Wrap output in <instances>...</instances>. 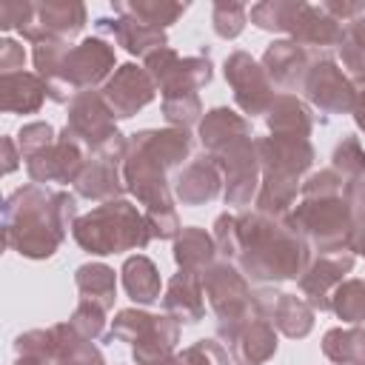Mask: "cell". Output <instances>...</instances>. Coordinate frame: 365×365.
Returning a JSON list of instances; mask_svg holds the SVG:
<instances>
[{
  "label": "cell",
  "mask_w": 365,
  "mask_h": 365,
  "mask_svg": "<svg viewBox=\"0 0 365 365\" xmlns=\"http://www.w3.org/2000/svg\"><path fill=\"white\" fill-rule=\"evenodd\" d=\"M17 143H20V154H23V160H31L34 154L46 151V148L54 143V128H51L48 123H29V125L20 128Z\"/></svg>",
  "instance_id": "cell-41"
},
{
  "label": "cell",
  "mask_w": 365,
  "mask_h": 365,
  "mask_svg": "<svg viewBox=\"0 0 365 365\" xmlns=\"http://www.w3.org/2000/svg\"><path fill=\"white\" fill-rule=\"evenodd\" d=\"M114 68V48L103 37H86L80 46H71L57 77L46 83L48 97L54 103L74 100L80 91H91V86L103 83Z\"/></svg>",
  "instance_id": "cell-5"
},
{
  "label": "cell",
  "mask_w": 365,
  "mask_h": 365,
  "mask_svg": "<svg viewBox=\"0 0 365 365\" xmlns=\"http://www.w3.org/2000/svg\"><path fill=\"white\" fill-rule=\"evenodd\" d=\"M80 248L88 254H117L128 248H145L151 234V225L145 214H140L125 200H108L91 214L80 217L71 228Z\"/></svg>",
  "instance_id": "cell-4"
},
{
  "label": "cell",
  "mask_w": 365,
  "mask_h": 365,
  "mask_svg": "<svg viewBox=\"0 0 365 365\" xmlns=\"http://www.w3.org/2000/svg\"><path fill=\"white\" fill-rule=\"evenodd\" d=\"M97 31L103 37H111L114 43H120L125 51L137 54V57H148L151 51L163 48L165 46V31L163 29H154L131 14H114V17H97L94 20Z\"/></svg>",
  "instance_id": "cell-18"
},
{
  "label": "cell",
  "mask_w": 365,
  "mask_h": 365,
  "mask_svg": "<svg viewBox=\"0 0 365 365\" xmlns=\"http://www.w3.org/2000/svg\"><path fill=\"white\" fill-rule=\"evenodd\" d=\"M143 68L160 86L163 97H168V94H188V91L197 94V88L211 83L208 51H202L200 57H180L174 48L163 46V48H157V51H151L145 57Z\"/></svg>",
  "instance_id": "cell-8"
},
{
  "label": "cell",
  "mask_w": 365,
  "mask_h": 365,
  "mask_svg": "<svg viewBox=\"0 0 365 365\" xmlns=\"http://www.w3.org/2000/svg\"><path fill=\"white\" fill-rule=\"evenodd\" d=\"M311 51L302 48L294 40H277L265 48L262 57V68L271 77V83H277L285 91H294L305 83L308 71H311Z\"/></svg>",
  "instance_id": "cell-19"
},
{
  "label": "cell",
  "mask_w": 365,
  "mask_h": 365,
  "mask_svg": "<svg viewBox=\"0 0 365 365\" xmlns=\"http://www.w3.org/2000/svg\"><path fill=\"white\" fill-rule=\"evenodd\" d=\"M211 23H214V31L222 40H234V37L242 34V29L248 23V9L242 3H214Z\"/></svg>",
  "instance_id": "cell-38"
},
{
  "label": "cell",
  "mask_w": 365,
  "mask_h": 365,
  "mask_svg": "<svg viewBox=\"0 0 365 365\" xmlns=\"http://www.w3.org/2000/svg\"><path fill=\"white\" fill-rule=\"evenodd\" d=\"M302 88H305L308 100L314 106H319L325 114H348V111H354L356 88L331 57H317L314 60Z\"/></svg>",
  "instance_id": "cell-12"
},
{
  "label": "cell",
  "mask_w": 365,
  "mask_h": 365,
  "mask_svg": "<svg viewBox=\"0 0 365 365\" xmlns=\"http://www.w3.org/2000/svg\"><path fill=\"white\" fill-rule=\"evenodd\" d=\"M334 20H339V23H351V20H356V17H362L365 14V3H334V0H328V3H319Z\"/></svg>",
  "instance_id": "cell-47"
},
{
  "label": "cell",
  "mask_w": 365,
  "mask_h": 365,
  "mask_svg": "<svg viewBox=\"0 0 365 365\" xmlns=\"http://www.w3.org/2000/svg\"><path fill=\"white\" fill-rule=\"evenodd\" d=\"M17 365H57L48 354H20Z\"/></svg>",
  "instance_id": "cell-49"
},
{
  "label": "cell",
  "mask_w": 365,
  "mask_h": 365,
  "mask_svg": "<svg viewBox=\"0 0 365 365\" xmlns=\"http://www.w3.org/2000/svg\"><path fill=\"white\" fill-rule=\"evenodd\" d=\"M217 334L231 345L237 365H262L277 351V334L268 319H251L237 328H217Z\"/></svg>",
  "instance_id": "cell-17"
},
{
  "label": "cell",
  "mask_w": 365,
  "mask_h": 365,
  "mask_svg": "<svg viewBox=\"0 0 365 365\" xmlns=\"http://www.w3.org/2000/svg\"><path fill=\"white\" fill-rule=\"evenodd\" d=\"M262 188L257 194V211L279 217L297 197L299 177L314 163V148L302 137H265L257 140Z\"/></svg>",
  "instance_id": "cell-3"
},
{
  "label": "cell",
  "mask_w": 365,
  "mask_h": 365,
  "mask_svg": "<svg viewBox=\"0 0 365 365\" xmlns=\"http://www.w3.org/2000/svg\"><path fill=\"white\" fill-rule=\"evenodd\" d=\"M291 225L311 240L319 254L325 251H342L348 248L351 231H354V217L351 205L342 197H317V200H302L297 211L291 214Z\"/></svg>",
  "instance_id": "cell-6"
},
{
  "label": "cell",
  "mask_w": 365,
  "mask_h": 365,
  "mask_svg": "<svg viewBox=\"0 0 365 365\" xmlns=\"http://www.w3.org/2000/svg\"><path fill=\"white\" fill-rule=\"evenodd\" d=\"M302 9H305L302 0H265V3L251 6V9H248V17H251V23H254L257 29L294 34Z\"/></svg>",
  "instance_id": "cell-31"
},
{
  "label": "cell",
  "mask_w": 365,
  "mask_h": 365,
  "mask_svg": "<svg viewBox=\"0 0 365 365\" xmlns=\"http://www.w3.org/2000/svg\"><path fill=\"white\" fill-rule=\"evenodd\" d=\"M86 26V6L77 0H46L34 3V20L20 31L29 43L43 40H63L68 43L80 29Z\"/></svg>",
  "instance_id": "cell-14"
},
{
  "label": "cell",
  "mask_w": 365,
  "mask_h": 365,
  "mask_svg": "<svg viewBox=\"0 0 365 365\" xmlns=\"http://www.w3.org/2000/svg\"><path fill=\"white\" fill-rule=\"evenodd\" d=\"M26 168L34 182H77L86 168V145L74 140L68 128H63L57 143L26 160Z\"/></svg>",
  "instance_id": "cell-13"
},
{
  "label": "cell",
  "mask_w": 365,
  "mask_h": 365,
  "mask_svg": "<svg viewBox=\"0 0 365 365\" xmlns=\"http://www.w3.org/2000/svg\"><path fill=\"white\" fill-rule=\"evenodd\" d=\"M225 80L234 88V100L245 114H268L271 103L277 100L274 83L265 68L245 51H234L225 57Z\"/></svg>",
  "instance_id": "cell-9"
},
{
  "label": "cell",
  "mask_w": 365,
  "mask_h": 365,
  "mask_svg": "<svg viewBox=\"0 0 365 365\" xmlns=\"http://www.w3.org/2000/svg\"><path fill=\"white\" fill-rule=\"evenodd\" d=\"M351 265H354V251H348V248L319 254V257L305 268V274L299 277V288H302V294L308 297L305 302H308L311 308L328 311V308H331V294H334V288L342 282V277L351 271Z\"/></svg>",
  "instance_id": "cell-16"
},
{
  "label": "cell",
  "mask_w": 365,
  "mask_h": 365,
  "mask_svg": "<svg viewBox=\"0 0 365 365\" xmlns=\"http://www.w3.org/2000/svg\"><path fill=\"white\" fill-rule=\"evenodd\" d=\"M220 185H222V168H220L217 157L208 154V157H200L180 171L177 197L185 205H202L220 194Z\"/></svg>",
  "instance_id": "cell-20"
},
{
  "label": "cell",
  "mask_w": 365,
  "mask_h": 365,
  "mask_svg": "<svg viewBox=\"0 0 365 365\" xmlns=\"http://www.w3.org/2000/svg\"><path fill=\"white\" fill-rule=\"evenodd\" d=\"M68 134L86 145V151H100L108 145L120 131L114 128V114L106 106L103 94L97 91H80L68 106Z\"/></svg>",
  "instance_id": "cell-11"
},
{
  "label": "cell",
  "mask_w": 365,
  "mask_h": 365,
  "mask_svg": "<svg viewBox=\"0 0 365 365\" xmlns=\"http://www.w3.org/2000/svg\"><path fill=\"white\" fill-rule=\"evenodd\" d=\"M23 60H26L23 46H17L14 40H3V43H0V71H3V74L23 71Z\"/></svg>",
  "instance_id": "cell-46"
},
{
  "label": "cell",
  "mask_w": 365,
  "mask_h": 365,
  "mask_svg": "<svg viewBox=\"0 0 365 365\" xmlns=\"http://www.w3.org/2000/svg\"><path fill=\"white\" fill-rule=\"evenodd\" d=\"M331 311L342 322H362L365 319V279L339 282L331 294Z\"/></svg>",
  "instance_id": "cell-36"
},
{
  "label": "cell",
  "mask_w": 365,
  "mask_h": 365,
  "mask_svg": "<svg viewBox=\"0 0 365 365\" xmlns=\"http://www.w3.org/2000/svg\"><path fill=\"white\" fill-rule=\"evenodd\" d=\"M214 245L222 257H240V220L231 214H220L214 222Z\"/></svg>",
  "instance_id": "cell-44"
},
{
  "label": "cell",
  "mask_w": 365,
  "mask_h": 365,
  "mask_svg": "<svg viewBox=\"0 0 365 365\" xmlns=\"http://www.w3.org/2000/svg\"><path fill=\"white\" fill-rule=\"evenodd\" d=\"M163 114H165V120L171 125L185 128V125L197 123V117L202 114V106H200V97L194 91H188V94H168V97H163Z\"/></svg>",
  "instance_id": "cell-39"
},
{
  "label": "cell",
  "mask_w": 365,
  "mask_h": 365,
  "mask_svg": "<svg viewBox=\"0 0 365 365\" xmlns=\"http://www.w3.org/2000/svg\"><path fill=\"white\" fill-rule=\"evenodd\" d=\"M214 254H217V245L214 240L202 231V228H182L177 234V242H174V259L180 265V271H208L211 262H214Z\"/></svg>",
  "instance_id": "cell-28"
},
{
  "label": "cell",
  "mask_w": 365,
  "mask_h": 365,
  "mask_svg": "<svg viewBox=\"0 0 365 365\" xmlns=\"http://www.w3.org/2000/svg\"><path fill=\"white\" fill-rule=\"evenodd\" d=\"M202 291H205L214 314L220 317V328H237L251 319H265L259 314L257 291H251L245 277L228 262L208 268V274L202 277Z\"/></svg>",
  "instance_id": "cell-7"
},
{
  "label": "cell",
  "mask_w": 365,
  "mask_h": 365,
  "mask_svg": "<svg viewBox=\"0 0 365 365\" xmlns=\"http://www.w3.org/2000/svg\"><path fill=\"white\" fill-rule=\"evenodd\" d=\"M354 120H356V125L365 131V83H359V88H356V103H354Z\"/></svg>",
  "instance_id": "cell-48"
},
{
  "label": "cell",
  "mask_w": 365,
  "mask_h": 365,
  "mask_svg": "<svg viewBox=\"0 0 365 365\" xmlns=\"http://www.w3.org/2000/svg\"><path fill=\"white\" fill-rule=\"evenodd\" d=\"M334 171L342 180H348V182L365 180V151H362L356 137H345L336 145V151H334Z\"/></svg>",
  "instance_id": "cell-37"
},
{
  "label": "cell",
  "mask_w": 365,
  "mask_h": 365,
  "mask_svg": "<svg viewBox=\"0 0 365 365\" xmlns=\"http://www.w3.org/2000/svg\"><path fill=\"white\" fill-rule=\"evenodd\" d=\"M240 265L257 282L299 279L311 265V248L291 220L271 214L240 217Z\"/></svg>",
  "instance_id": "cell-2"
},
{
  "label": "cell",
  "mask_w": 365,
  "mask_h": 365,
  "mask_svg": "<svg viewBox=\"0 0 365 365\" xmlns=\"http://www.w3.org/2000/svg\"><path fill=\"white\" fill-rule=\"evenodd\" d=\"M77 291L83 294V299L100 305L103 311H108L114 305V294H117V279H114V271L103 262H88V265H80L77 268Z\"/></svg>",
  "instance_id": "cell-30"
},
{
  "label": "cell",
  "mask_w": 365,
  "mask_h": 365,
  "mask_svg": "<svg viewBox=\"0 0 365 365\" xmlns=\"http://www.w3.org/2000/svg\"><path fill=\"white\" fill-rule=\"evenodd\" d=\"M322 351L336 365H365V328H331Z\"/></svg>",
  "instance_id": "cell-33"
},
{
  "label": "cell",
  "mask_w": 365,
  "mask_h": 365,
  "mask_svg": "<svg viewBox=\"0 0 365 365\" xmlns=\"http://www.w3.org/2000/svg\"><path fill=\"white\" fill-rule=\"evenodd\" d=\"M342 23L334 20L322 6H311L305 3L299 20H297V29L291 34L294 43H299L302 48H331V46H339L342 40Z\"/></svg>",
  "instance_id": "cell-22"
},
{
  "label": "cell",
  "mask_w": 365,
  "mask_h": 365,
  "mask_svg": "<svg viewBox=\"0 0 365 365\" xmlns=\"http://www.w3.org/2000/svg\"><path fill=\"white\" fill-rule=\"evenodd\" d=\"M180 328L174 317H151V325L145 328V334L134 342V362L137 365H154L165 356L174 354Z\"/></svg>",
  "instance_id": "cell-26"
},
{
  "label": "cell",
  "mask_w": 365,
  "mask_h": 365,
  "mask_svg": "<svg viewBox=\"0 0 365 365\" xmlns=\"http://www.w3.org/2000/svg\"><path fill=\"white\" fill-rule=\"evenodd\" d=\"M123 285L128 291V297L140 305H151L160 299V274H157V265L137 254V257H128L125 265H123Z\"/></svg>",
  "instance_id": "cell-29"
},
{
  "label": "cell",
  "mask_w": 365,
  "mask_h": 365,
  "mask_svg": "<svg viewBox=\"0 0 365 365\" xmlns=\"http://www.w3.org/2000/svg\"><path fill=\"white\" fill-rule=\"evenodd\" d=\"M220 168H222V180H225V202L228 205H248L251 197L257 194L259 185V154H257V143L251 137L237 140L231 145H225L220 154H214Z\"/></svg>",
  "instance_id": "cell-10"
},
{
  "label": "cell",
  "mask_w": 365,
  "mask_h": 365,
  "mask_svg": "<svg viewBox=\"0 0 365 365\" xmlns=\"http://www.w3.org/2000/svg\"><path fill=\"white\" fill-rule=\"evenodd\" d=\"M77 200L66 191H43L37 185L17 188L3 208L9 245L31 259L51 257L66 231L74 228Z\"/></svg>",
  "instance_id": "cell-1"
},
{
  "label": "cell",
  "mask_w": 365,
  "mask_h": 365,
  "mask_svg": "<svg viewBox=\"0 0 365 365\" xmlns=\"http://www.w3.org/2000/svg\"><path fill=\"white\" fill-rule=\"evenodd\" d=\"M114 14H131L154 29L171 26L180 14H185L188 3H165V0H134V3H111Z\"/></svg>",
  "instance_id": "cell-34"
},
{
  "label": "cell",
  "mask_w": 365,
  "mask_h": 365,
  "mask_svg": "<svg viewBox=\"0 0 365 365\" xmlns=\"http://www.w3.org/2000/svg\"><path fill=\"white\" fill-rule=\"evenodd\" d=\"M151 325V314H143V311H134V308H125L117 314L114 325H111V336L123 339V342H137L145 328Z\"/></svg>",
  "instance_id": "cell-43"
},
{
  "label": "cell",
  "mask_w": 365,
  "mask_h": 365,
  "mask_svg": "<svg viewBox=\"0 0 365 365\" xmlns=\"http://www.w3.org/2000/svg\"><path fill=\"white\" fill-rule=\"evenodd\" d=\"M311 111L302 100H297L294 94H279L271 108H268V128L274 131V137H302L308 140L311 134Z\"/></svg>",
  "instance_id": "cell-27"
},
{
  "label": "cell",
  "mask_w": 365,
  "mask_h": 365,
  "mask_svg": "<svg viewBox=\"0 0 365 365\" xmlns=\"http://www.w3.org/2000/svg\"><path fill=\"white\" fill-rule=\"evenodd\" d=\"M271 319L285 336L299 339L314 328V308L305 299H299L297 294H279V299L271 311Z\"/></svg>",
  "instance_id": "cell-32"
},
{
  "label": "cell",
  "mask_w": 365,
  "mask_h": 365,
  "mask_svg": "<svg viewBox=\"0 0 365 365\" xmlns=\"http://www.w3.org/2000/svg\"><path fill=\"white\" fill-rule=\"evenodd\" d=\"M34 20V3H20V0H3L0 3V26L3 29H17L23 31Z\"/></svg>",
  "instance_id": "cell-45"
},
{
  "label": "cell",
  "mask_w": 365,
  "mask_h": 365,
  "mask_svg": "<svg viewBox=\"0 0 365 365\" xmlns=\"http://www.w3.org/2000/svg\"><path fill=\"white\" fill-rule=\"evenodd\" d=\"M103 314H106V311H103L100 305H94V302H88V299H80V305L74 308L68 325H71L77 334H83L86 339H97V336L103 334V328H106V317H103Z\"/></svg>",
  "instance_id": "cell-40"
},
{
  "label": "cell",
  "mask_w": 365,
  "mask_h": 365,
  "mask_svg": "<svg viewBox=\"0 0 365 365\" xmlns=\"http://www.w3.org/2000/svg\"><path fill=\"white\" fill-rule=\"evenodd\" d=\"M48 348L57 365H103V354L68 322L48 328Z\"/></svg>",
  "instance_id": "cell-25"
},
{
  "label": "cell",
  "mask_w": 365,
  "mask_h": 365,
  "mask_svg": "<svg viewBox=\"0 0 365 365\" xmlns=\"http://www.w3.org/2000/svg\"><path fill=\"white\" fill-rule=\"evenodd\" d=\"M202 274H194V271H180L168 288H165V297H163V305L168 311V317H174L177 322H200L202 314H205V302H202Z\"/></svg>",
  "instance_id": "cell-21"
},
{
  "label": "cell",
  "mask_w": 365,
  "mask_h": 365,
  "mask_svg": "<svg viewBox=\"0 0 365 365\" xmlns=\"http://www.w3.org/2000/svg\"><path fill=\"white\" fill-rule=\"evenodd\" d=\"M177 356L182 365H228V354L217 339H200Z\"/></svg>",
  "instance_id": "cell-42"
},
{
  "label": "cell",
  "mask_w": 365,
  "mask_h": 365,
  "mask_svg": "<svg viewBox=\"0 0 365 365\" xmlns=\"http://www.w3.org/2000/svg\"><path fill=\"white\" fill-rule=\"evenodd\" d=\"M339 57L342 66L351 71V77L356 83H365V14L345 23L339 40Z\"/></svg>",
  "instance_id": "cell-35"
},
{
  "label": "cell",
  "mask_w": 365,
  "mask_h": 365,
  "mask_svg": "<svg viewBox=\"0 0 365 365\" xmlns=\"http://www.w3.org/2000/svg\"><path fill=\"white\" fill-rule=\"evenodd\" d=\"M3 148H6V174H9V171L17 168V160H14V151H11V140L9 137L3 140Z\"/></svg>",
  "instance_id": "cell-50"
},
{
  "label": "cell",
  "mask_w": 365,
  "mask_h": 365,
  "mask_svg": "<svg viewBox=\"0 0 365 365\" xmlns=\"http://www.w3.org/2000/svg\"><path fill=\"white\" fill-rule=\"evenodd\" d=\"M251 137V123L231 108H214L200 123V140L211 154H220L225 145Z\"/></svg>",
  "instance_id": "cell-23"
},
{
  "label": "cell",
  "mask_w": 365,
  "mask_h": 365,
  "mask_svg": "<svg viewBox=\"0 0 365 365\" xmlns=\"http://www.w3.org/2000/svg\"><path fill=\"white\" fill-rule=\"evenodd\" d=\"M0 88H3V111H20V114L37 111L43 97L48 94L46 80L40 74H31V71L3 74Z\"/></svg>",
  "instance_id": "cell-24"
},
{
  "label": "cell",
  "mask_w": 365,
  "mask_h": 365,
  "mask_svg": "<svg viewBox=\"0 0 365 365\" xmlns=\"http://www.w3.org/2000/svg\"><path fill=\"white\" fill-rule=\"evenodd\" d=\"M154 88H157V83L151 80V74L145 68L125 63L106 80L100 94L114 117H131L154 100Z\"/></svg>",
  "instance_id": "cell-15"
}]
</instances>
